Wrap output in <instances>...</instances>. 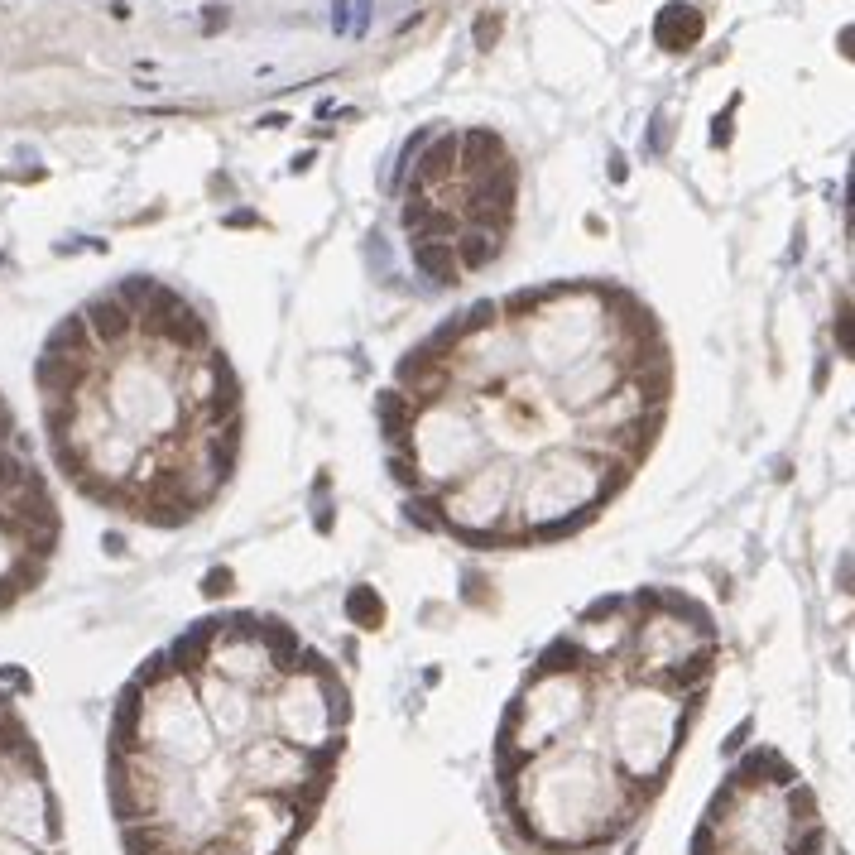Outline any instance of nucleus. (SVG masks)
Listing matches in <instances>:
<instances>
[{
  "instance_id": "6e6552de",
  "label": "nucleus",
  "mask_w": 855,
  "mask_h": 855,
  "mask_svg": "<svg viewBox=\"0 0 855 855\" xmlns=\"http://www.w3.org/2000/svg\"><path fill=\"white\" fill-rule=\"evenodd\" d=\"M0 855H63L49 764L20 707L0 692Z\"/></svg>"
},
{
  "instance_id": "423d86ee",
  "label": "nucleus",
  "mask_w": 855,
  "mask_h": 855,
  "mask_svg": "<svg viewBox=\"0 0 855 855\" xmlns=\"http://www.w3.org/2000/svg\"><path fill=\"white\" fill-rule=\"evenodd\" d=\"M822 812L779 750H750L711 793L692 855H822Z\"/></svg>"
},
{
  "instance_id": "7ed1b4c3",
  "label": "nucleus",
  "mask_w": 855,
  "mask_h": 855,
  "mask_svg": "<svg viewBox=\"0 0 855 855\" xmlns=\"http://www.w3.org/2000/svg\"><path fill=\"white\" fill-rule=\"evenodd\" d=\"M721 663L716 615L678 587L591 601L514 687L495 788L534 855H606L663 793Z\"/></svg>"
},
{
  "instance_id": "20e7f679",
  "label": "nucleus",
  "mask_w": 855,
  "mask_h": 855,
  "mask_svg": "<svg viewBox=\"0 0 855 855\" xmlns=\"http://www.w3.org/2000/svg\"><path fill=\"white\" fill-rule=\"evenodd\" d=\"M53 466L97 510L183 529L236 481L245 394L212 322L130 274L49 332L34 366Z\"/></svg>"
},
{
  "instance_id": "39448f33",
  "label": "nucleus",
  "mask_w": 855,
  "mask_h": 855,
  "mask_svg": "<svg viewBox=\"0 0 855 855\" xmlns=\"http://www.w3.org/2000/svg\"><path fill=\"white\" fill-rule=\"evenodd\" d=\"M519 164L495 130H442L418 149L404 178V236L433 284H466L514 231Z\"/></svg>"
},
{
  "instance_id": "0eeeda50",
  "label": "nucleus",
  "mask_w": 855,
  "mask_h": 855,
  "mask_svg": "<svg viewBox=\"0 0 855 855\" xmlns=\"http://www.w3.org/2000/svg\"><path fill=\"white\" fill-rule=\"evenodd\" d=\"M63 543V510L29 447L15 409L0 394V615L44 587Z\"/></svg>"
},
{
  "instance_id": "f03ea898",
  "label": "nucleus",
  "mask_w": 855,
  "mask_h": 855,
  "mask_svg": "<svg viewBox=\"0 0 855 855\" xmlns=\"http://www.w3.org/2000/svg\"><path fill=\"white\" fill-rule=\"evenodd\" d=\"M346 726L337 663L279 615L188 625L116 697L106 788L125 855H294Z\"/></svg>"
},
{
  "instance_id": "f257e3e1",
  "label": "nucleus",
  "mask_w": 855,
  "mask_h": 855,
  "mask_svg": "<svg viewBox=\"0 0 855 855\" xmlns=\"http://www.w3.org/2000/svg\"><path fill=\"white\" fill-rule=\"evenodd\" d=\"M673 404L654 308L611 279L486 298L399 361L380 399L409 510L466 548L582 534L649 462Z\"/></svg>"
}]
</instances>
